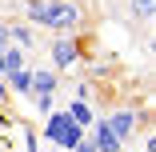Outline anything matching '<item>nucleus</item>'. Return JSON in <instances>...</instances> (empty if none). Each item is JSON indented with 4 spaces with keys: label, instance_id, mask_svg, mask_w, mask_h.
Listing matches in <instances>:
<instances>
[{
    "label": "nucleus",
    "instance_id": "obj_13",
    "mask_svg": "<svg viewBox=\"0 0 156 152\" xmlns=\"http://www.w3.org/2000/svg\"><path fill=\"white\" fill-rule=\"evenodd\" d=\"M8 48V24H0V52Z\"/></svg>",
    "mask_w": 156,
    "mask_h": 152
},
{
    "label": "nucleus",
    "instance_id": "obj_3",
    "mask_svg": "<svg viewBox=\"0 0 156 152\" xmlns=\"http://www.w3.org/2000/svg\"><path fill=\"white\" fill-rule=\"evenodd\" d=\"M28 92H32L40 112H48L52 108V92H56V76L52 72H32V88H28Z\"/></svg>",
    "mask_w": 156,
    "mask_h": 152
},
{
    "label": "nucleus",
    "instance_id": "obj_6",
    "mask_svg": "<svg viewBox=\"0 0 156 152\" xmlns=\"http://www.w3.org/2000/svg\"><path fill=\"white\" fill-rule=\"evenodd\" d=\"M72 60H76V44H72V40H56V44H52V64H56V68H68Z\"/></svg>",
    "mask_w": 156,
    "mask_h": 152
},
{
    "label": "nucleus",
    "instance_id": "obj_5",
    "mask_svg": "<svg viewBox=\"0 0 156 152\" xmlns=\"http://www.w3.org/2000/svg\"><path fill=\"white\" fill-rule=\"evenodd\" d=\"M104 124H108V132H112L116 140H128V136H132V128H136V116H132V112H112Z\"/></svg>",
    "mask_w": 156,
    "mask_h": 152
},
{
    "label": "nucleus",
    "instance_id": "obj_14",
    "mask_svg": "<svg viewBox=\"0 0 156 152\" xmlns=\"http://www.w3.org/2000/svg\"><path fill=\"white\" fill-rule=\"evenodd\" d=\"M0 76H4V52H0Z\"/></svg>",
    "mask_w": 156,
    "mask_h": 152
},
{
    "label": "nucleus",
    "instance_id": "obj_9",
    "mask_svg": "<svg viewBox=\"0 0 156 152\" xmlns=\"http://www.w3.org/2000/svg\"><path fill=\"white\" fill-rule=\"evenodd\" d=\"M24 68V48H4V72Z\"/></svg>",
    "mask_w": 156,
    "mask_h": 152
},
{
    "label": "nucleus",
    "instance_id": "obj_2",
    "mask_svg": "<svg viewBox=\"0 0 156 152\" xmlns=\"http://www.w3.org/2000/svg\"><path fill=\"white\" fill-rule=\"evenodd\" d=\"M84 128L80 124H72V116L68 112H52L48 120H44V136L52 140V144H60V148H76L84 136H80Z\"/></svg>",
    "mask_w": 156,
    "mask_h": 152
},
{
    "label": "nucleus",
    "instance_id": "obj_8",
    "mask_svg": "<svg viewBox=\"0 0 156 152\" xmlns=\"http://www.w3.org/2000/svg\"><path fill=\"white\" fill-rule=\"evenodd\" d=\"M8 76V84L16 88V92H28V88H32V72L28 68H16V72H4Z\"/></svg>",
    "mask_w": 156,
    "mask_h": 152
},
{
    "label": "nucleus",
    "instance_id": "obj_10",
    "mask_svg": "<svg viewBox=\"0 0 156 152\" xmlns=\"http://www.w3.org/2000/svg\"><path fill=\"white\" fill-rule=\"evenodd\" d=\"M8 40H16L20 48H32V32H28L24 24H12V28H8Z\"/></svg>",
    "mask_w": 156,
    "mask_h": 152
},
{
    "label": "nucleus",
    "instance_id": "obj_4",
    "mask_svg": "<svg viewBox=\"0 0 156 152\" xmlns=\"http://www.w3.org/2000/svg\"><path fill=\"white\" fill-rule=\"evenodd\" d=\"M92 144H96V152H120V140L108 132V124H104V120H92Z\"/></svg>",
    "mask_w": 156,
    "mask_h": 152
},
{
    "label": "nucleus",
    "instance_id": "obj_7",
    "mask_svg": "<svg viewBox=\"0 0 156 152\" xmlns=\"http://www.w3.org/2000/svg\"><path fill=\"white\" fill-rule=\"evenodd\" d=\"M68 116H72V124H80V128L92 124V108H88L84 100H72V104H68Z\"/></svg>",
    "mask_w": 156,
    "mask_h": 152
},
{
    "label": "nucleus",
    "instance_id": "obj_12",
    "mask_svg": "<svg viewBox=\"0 0 156 152\" xmlns=\"http://www.w3.org/2000/svg\"><path fill=\"white\" fill-rule=\"evenodd\" d=\"M72 152H96V144H92V136H88V140H80V144H76Z\"/></svg>",
    "mask_w": 156,
    "mask_h": 152
},
{
    "label": "nucleus",
    "instance_id": "obj_11",
    "mask_svg": "<svg viewBox=\"0 0 156 152\" xmlns=\"http://www.w3.org/2000/svg\"><path fill=\"white\" fill-rule=\"evenodd\" d=\"M152 8H156V0H132V12H136L140 20H148V16H152Z\"/></svg>",
    "mask_w": 156,
    "mask_h": 152
},
{
    "label": "nucleus",
    "instance_id": "obj_1",
    "mask_svg": "<svg viewBox=\"0 0 156 152\" xmlns=\"http://www.w3.org/2000/svg\"><path fill=\"white\" fill-rule=\"evenodd\" d=\"M28 16L36 24H48L52 32H72L80 24V4L76 0H28Z\"/></svg>",
    "mask_w": 156,
    "mask_h": 152
}]
</instances>
